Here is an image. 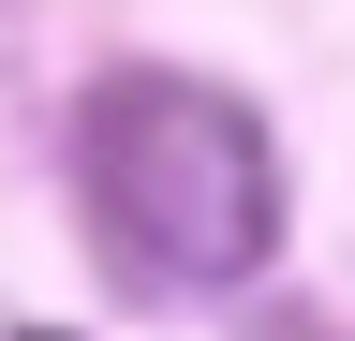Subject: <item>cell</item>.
<instances>
[{
  "label": "cell",
  "instance_id": "obj_1",
  "mask_svg": "<svg viewBox=\"0 0 355 341\" xmlns=\"http://www.w3.org/2000/svg\"><path fill=\"white\" fill-rule=\"evenodd\" d=\"M74 178L104 208V238L133 267L163 282H252L266 252H282V149H266V119L237 90H207V74H89L74 104Z\"/></svg>",
  "mask_w": 355,
  "mask_h": 341
},
{
  "label": "cell",
  "instance_id": "obj_2",
  "mask_svg": "<svg viewBox=\"0 0 355 341\" xmlns=\"http://www.w3.org/2000/svg\"><path fill=\"white\" fill-rule=\"evenodd\" d=\"M15 341H60V326H15Z\"/></svg>",
  "mask_w": 355,
  "mask_h": 341
}]
</instances>
